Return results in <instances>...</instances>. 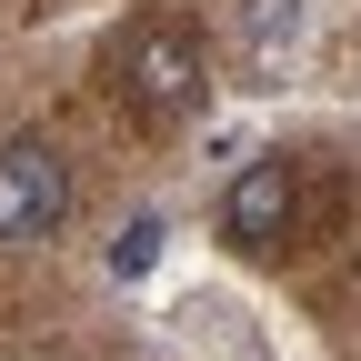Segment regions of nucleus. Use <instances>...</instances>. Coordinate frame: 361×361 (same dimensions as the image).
<instances>
[{
    "mask_svg": "<svg viewBox=\"0 0 361 361\" xmlns=\"http://www.w3.org/2000/svg\"><path fill=\"white\" fill-rule=\"evenodd\" d=\"M111 90L141 121H191L211 101V51H201V30H180V20H130L111 30Z\"/></svg>",
    "mask_w": 361,
    "mask_h": 361,
    "instance_id": "1",
    "label": "nucleus"
},
{
    "mask_svg": "<svg viewBox=\"0 0 361 361\" xmlns=\"http://www.w3.org/2000/svg\"><path fill=\"white\" fill-rule=\"evenodd\" d=\"M71 221V161L51 141H0V251H40Z\"/></svg>",
    "mask_w": 361,
    "mask_h": 361,
    "instance_id": "2",
    "label": "nucleus"
},
{
    "mask_svg": "<svg viewBox=\"0 0 361 361\" xmlns=\"http://www.w3.org/2000/svg\"><path fill=\"white\" fill-rule=\"evenodd\" d=\"M221 231H231L241 251H271L291 231V161L281 151H251L241 171H231V201H221Z\"/></svg>",
    "mask_w": 361,
    "mask_h": 361,
    "instance_id": "3",
    "label": "nucleus"
},
{
    "mask_svg": "<svg viewBox=\"0 0 361 361\" xmlns=\"http://www.w3.org/2000/svg\"><path fill=\"white\" fill-rule=\"evenodd\" d=\"M291 30H301V0H251V11H241V51H251V71L281 61Z\"/></svg>",
    "mask_w": 361,
    "mask_h": 361,
    "instance_id": "4",
    "label": "nucleus"
},
{
    "mask_svg": "<svg viewBox=\"0 0 361 361\" xmlns=\"http://www.w3.org/2000/svg\"><path fill=\"white\" fill-rule=\"evenodd\" d=\"M151 251H161V221H130L111 241V271H151Z\"/></svg>",
    "mask_w": 361,
    "mask_h": 361,
    "instance_id": "5",
    "label": "nucleus"
}]
</instances>
